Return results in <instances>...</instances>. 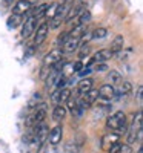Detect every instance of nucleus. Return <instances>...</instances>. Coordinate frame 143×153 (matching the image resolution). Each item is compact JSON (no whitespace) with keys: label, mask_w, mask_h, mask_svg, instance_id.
<instances>
[{"label":"nucleus","mask_w":143,"mask_h":153,"mask_svg":"<svg viewBox=\"0 0 143 153\" xmlns=\"http://www.w3.org/2000/svg\"><path fill=\"white\" fill-rule=\"evenodd\" d=\"M141 117H143V113L141 110H138L135 115H134V118L131 121V124L128 126V129H126V141L128 144H134L135 141H140L141 139Z\"/></svg>","instance_id":"1"},{"label":"nucleus","mask_w":143,"mask_h":153,"mask_svg":"<svg viewBox=\"0 0 143 153\" xmlns=\"http://www.w3.org/2000/svg\"><path fill=\"white\" fill-rule=\"evenodd\" d=\"M106 129H108V130H114V132H119L117 135H123V133H126L128 121H126V115H125V112L119 110V112L112 113L111 117L108 118V121H106Z\"/></svg>","instance_id":"2"},{"label":"nucleus","mask_w":143,"mask_h":153,"mask_svg":"<svg viewBox=\"0 0 143 153\" xmlns=\"http://www.w3.org/2000/svg\"><path fill=\"white\" fill-rule=\"evenodd\" d=\"M74 3H75V0H65L62 5H57L56 14H54V17L51 19V22H49L51 23L49 25L51 29H57L62 25V22H65V17H66V14L69 12V9L74 6Z\"/></svg>","instance_id":"3"},{"label":"nucleus","mask_w":143,"mask_h":153,"mask_svg":"<svg viewBox=\"0 0 143 153\" xmlns=\"http://www.w3.org/2000/svg\"><path fill=\"white\" fill-rule=\"evenodd\" d=\"M32 130V133H34V139H35V147L38 149L42 144H45L46 143V139H48V135H49V127L45 124V123H42L40 126H37V127H34V129H31Z\"/></svg>","instance_id":"4"},{"label":"nucleus","mask_w":143,"mask_h":153,"mask_svg":"<svg viewBox=\"0 0 143 153\" xmlns=\"http://www.w3.org/2000/svg\"><path fill=\"white\" fill-rule=\"evenodd\" d=\"M112 57V52L109 49H100L99 52H96L93 57H91V60L86 63V68H91V65H102V63H106L108 60H111Z\"/></svg>","instance_id":"5"},{"label":"nucleus","mask_w":143,"mask_h":153,"mask_svg":"<svg viewBox=\"0 0 143 153\" xmlns=\"http://www.w3.org/2000/svg\"><path fill=\"white\" fill-rule=\"evenodd\" d=\"M48 31H49V23L48 22H43L40 23L38 26L35 28V35H34V46H40L45 40H46V37H48Z\"/></svg>","instance_id":"6"},{"label":"nucleus","mask_w":143,"mask_h":153,"mask_svg":"<svg viewBox=\"0 0 143 153\" xmlns=\"http://www.w3.org/2000/svg\"><path fill=\"white\" fill-rule=\"evenodd\" d=\"M60 60H63L62 51H60V49H53L49 54L45 55V58H43V66H42V68H48V69H51V68H53L56 63H59Z\"/></svg>","instance_id":"7"},{"label":"nucleus","mask_w":143,"mask_h":153,"mask_svg":"<svg viewBox=\"0 0 143 153\" xmlns=\"http://www.w3.org/2000/svg\"><path fill=\"white\" fill-rule=\"evenodd\" d=\"M37 28V19L35 17H26L25 19V23H23V28H22V37L23 38H28L34 34Z\"/></svg>","instance_id":"8"},{"label":"nucleus","mask_w":143,"mask_h":153,"mask_svg":"<svg viewBox=\"0 0 143 153\" xmlns=\"http://www.w3.org/2000/svg\"><path fill=\"white\" fill-rule=\"evenodd\" d=\"M79 46H80V40H77V38H66L63 43H62V46H60V51H62V54H72V52H75L77 49H79Z\"/></svg>","instance_id":"9"},{"label":"nucleus","mask_w":143,"mask_h":153,"mask_svg":"<svg viewBox=\"0 0 143 153\" xmlns=\"http://www.w3.org/2000/svg\"><path fill=\"white\" fill-rule=\"evenodd\" d=\"M32 8V2L31 0H17V3L12 8V14H17V16H25L28 14V11Z\"/></svg>","instance_id":"10"},{"label":"nucleus","mask_w":143,"mask_h":153,"mask_svg":"<svg viewBox=\"0 0 143 153\" xmlns=\"http://www.w3.org/2000/svg\"><path fill=\"white\" fill-rule=\"evenodd\" d=\"M62 136H63V129H62V126H56V127H53V129L49 130L48 141H49V144L57 146V144L62 143Z\"/></svg>","instance_id":"11"},{"label":"nucleus","mask_w":143,"mask_h":153,"mask_svg":"<svg viewBox=\"0 0 143 153\" xmlns=\"http://www.w3.org/2000/svg\"><path fill=\"white\" fill-rule=\"evenodd\" d=\"M97 92H99V98H100V100L111 101L112 98H115L114 86H112V84H103L100 89H97Z\"/></svg>","instance_id":"12"},{"label":"nucleus","mask_w":143,"mask_h":153,"mask_svg":"<svg viewBox=\"0 0 143 153\" xmlns=\"http://www.w3.org/2000/svg\"><path fill=\"white\" fill-rule=\"evenodd\" d=\"M119 139H120V135H117V133H106V135H103V138H102V149L108 150L112 144L119 143Z\"/></svg>","instance_id":"13"},{"label":"nucleus","mask_w":143,"mask_h":153,"mask_svg":"<svg viewBox=\"0 0 143 153\" xmlns=\"http://www.w3.org/2000/svg\"><path fill=\"white\" fill-rule=\"evenodd\" d=\"M131 91H132V84L129 83V81L119 83V86L114 87V94H115V97H117V98H119V97H125V95H128Z\"/></svg>","instance_id":"14"},{"label":"nucleus","mask_w":143,"mask_h":153,"mask_svg":"<svg viewBox=\"0 0 143 153\" xmlns=\"http://www.w3.org/2000/svg\"><path fill=\"white\" fill-rule=\"evenodd\" d=\"M66 112H68V109L65 104H56V107L53 109V120L56 123H60L65 117H66Z\"/></svg>","instance_id":"15"},{"label":"nucleus","mask_w":143,"mask_h":153,"mask_svg":"<svg viewBox=\"0 0 143 153\" xmlns=\"http://www.w3.org/2000/svg\"><path fill=\"white\" fill-rule=\"evenodd\" d=\"M93 84H94V81L91 78H83L82 81H79V84H77V92H79V95H83L88 91H91Z\"/></svg>","instance_id":"16"},{"label":"nucleus","mask_w":143,"mask_h":153,"mask_svg":"<svg viewBox=\"0 0 143 153\" xmlns=\"http://www.w3.org/2000/svg\"><path fill=\"white\" fill-rule=\"evenodd\" d=\"M123 45H125L123 35H115L114 40H112V43H111V49H109L111 52H112V55L117 54V52H120V51L123 49Z\"/></svg>","instance_id":"17"},{"label":"nucleus","mask_w":143,"mask_h":153,"mask_svg":"<svg viewBox=\"0 0 143 153\" xmlns=\"http://www.w3.org/2000/svg\"><path fill=\"white\" fill-rule=\"evenodd\" d=\"M82 98H83V101L85 103H88L89 106H93L94 103H97V100H99V92H97V89H91V91H88L86 94H83V95H80Z\"/></svg>","instance_id":"18"},{"label":"nucleus","mask_w":143,"mask_h":153,"mask_svg":"<svg viewBox=\"0 0 143 153\" xmlns=\"http://www.w3.org/2000/svg\"><path fill=\"white\" fill-rule=\"evenodd\" d=\"M85 29H86V25H77V26L72 28L71 32H68V37H69V38H77V40H80V38L85 35Z\"/></svg>","instance_id":"19"},{"label":"nucleus","mask_w":143,"mask_h":153,"mask_svg":"<svg viewBox=\"0 0 143 153\" xmlns=\"http://www.w3.org/2000/svg\"><path fill=\"white\" fill-rule=\"evenodd\" d=\"M91 20V12L85 8L82 12H80V16L75 19V23H74V26H77V25H88V22Z\"/></svg>","instance_id":"20"},{"label":"nucleus","mask_w":143,"mask_h":153,"mask_svg":"<svg viewBox=\"0 0 143 153\" xmlns=\"http://www.w3.org/2000/svg\"><path fill=\"white\" fill-rule=\"evenodd\" d=\"M71 97V91L69 89H59V95H57V104H66L68 98Z\"/></svg>","instance_id":"21"},{"label":"nucleus","mask_w":143,"mask_h":153,"mask_svg":"<svg viewBox=\"0 0 143 153\" xmlns=\"http://www.w3.org/2000/svg\"><path fill=\"white\" fill-rule=\"evenodd\" d=\"M23 23V17L22 16H17V14H12L9 19H8V28H17L20 26V25Z\"/></svg>","instance_id":"22"},{"label":"nucleus","mask_w":143,"mask_h":153,"mask_svg":"<svg viewBox=\"0 0 143 153\" xmlns=\"http://www.w3.org/2000/svg\"><path fill=\"white\" fill-rule=\"evenodd\" d=\"M40 103H42V97H40V94L37 92V94H34L32 98L29 100V103H28V110L32 112V110H34L38 104H40Z\"/></svg>","instance_id":"23"},{"label":"nucleus","mask_w":143,"mask_h":153,"mask_svg":"<svg viewBox=\"0 0 143 153\" xmlns=\"http://www.w3.org/2000/svg\"><path fill=\"white\" fill-rule=\"evenodd\" d=\"M106 35H108V29L97 28V29H94L93 34H91V38H93V40H102V38H105Z\"/></svg>","instance_id":"24"},{"label":"nucleus","mask_w":143,"mask_h":153,"mask_svg":"<svg viewBox=\"0 0 143 153\" xmlns=\"http://www.w3.org/2000/svg\"><path fill=\"white\" fill-rule=\"evenodd\" d=\"M108 80L111 81V84H119V83H122V75L117 72V71H109Z\"/></svg>","instance_id":"25"},{"label":"nucleus","mask_w":143,"mask_h":153,"mask_svg":"<svg viewBox=\"0 0 143 153\" xmlns=\"http://www.w3.org/2000/svg\"><path fill=\"white\" fill-rule=\"evenodd\" d=\"M56 9H57V3H51V5H48V9H46V12H45V16L49 17V19H53L54 14H56Z\"/></svg>","instance_id":"26"},{"label":"nucleus","mask_w":143,"mask_h":153,"mask_svg":"<svg viewBox=\"0 0 143 153\" xmlns=\"http://www.w3.org/2000/svg\"><path fill=\"white\" fill-rule=\"evenodd\" d=\"M88 54H89V46H88V43H85L83 46H79V57H80V58H85Z\"/></svg>","instance_id":"27"},{"label":"nucleus","mask_w":143,"mask_h":153,"mask_svg":"<svg viewBox=\"0 0 143 153\" xmlns=\"http://www.w3.org/2000/svg\"><path fill=\"white\" fill-rule=\"evenodd\" d=\"M91 74H93V68H86V66H83V69L80 72H77V75L82 76V78H86V76L91 75Z\"/></svg>","instance_id":"28"},{"label":"nucleus","mask_w":143,"mask_h":153,"mask_svg":"<svg viewBox=\"0 0 143 153\" xmlns=\"http://www.w3.org/2000/svg\"><path fill=\"white\" fill-rule=\"evenodd\" d=\"M120 149H122V143L119 141V143L112 144V146L108 149V153H120Z\"/></svg>","instance_id":"29"},{"label":"nucleus","mask_w":143,"mask_h":153,"mask_svg":"<svg viewBox=\"0 0 143 153\" xmlns=\"http://www.w3.org/2000/svg\"><path fill=\"white\" fill-rule=\"evenodd\" d=\"M83 69V63H82V60H79V61H75V63H72V72H80Z\"/></svg>","instance_id":"30"},{"label":"nucleus","mask_w":143,"mask_h":153,"mask_svg":"<svg viewBox=\"0 0 143 153\" xmlns=\"http://www.w3.org/2000/svg\"><path fill=\"white\" fill-rule=\"evenodd\" d=\"M141 92H143V86H138V87H137V97H135V98H137V103H138L140 106H141V101H143Z\"/></svg>","instance_id":"31"},{"label":"nucleus","mask_w":143,"mask_h":153,"mask_svg":"<svg viewBox=\"0 0 143 153\" xmlns=\"http://www.w3.org/2000/svg\"><path fill=\"white\" fill-rule=\"evenodd\" d=\"M94 71H96V72H103V71H108V65H106V63H102V65H96Z\"/></svg>","instance_id":"32"},{"label":"nucleus","mask_w":143,"mask_h":153,"mask_svg":"<svg viewBox=\"0 0 143 153\" xmlns=\"http://www.w3.org/2000/svg\"><path fill=\"white\" fill-rule=\"evenodd\" d=\"M34 52H35V46H34V45H32V46H28V49H26V54H25V58L31 57Z\"/></svg>","instance_id":"33"},{"label":"nucleus","mask_w":143,"mask_h":153,"mask_svg":"<svg viewBox=\"0 0 143 153\" xmlns=\"http://www.w3.org/2000/svg\"><path fill=\"white\" fill-rule=\"evenodd\" d=\"M3 2H5V3H6V5H11V3H12V2H14V0H3Z\"/></svg>","instance_id":"34"}]
</instances>
